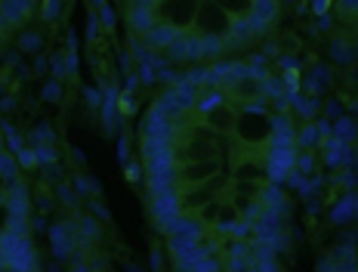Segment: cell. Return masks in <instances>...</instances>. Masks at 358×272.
<instances>
[{
    "mask_svg": "<svg viewBox=\"0 0 358 272\" xmlns=\"http://www.w3.org/2000/svg\"><path fill=\"white\" fill-rule=\"evenodd\" d=\"M232 134L238 139V145H244L247 151H263L268 145V139H272V112L244 109L241 105Z\"/></svg>",
    "mask_w": 358,
    "mask_h": 272,
    "instance_id": "1",
    "label": "cell"
},
{
    "mask_svg": "<svg viewBox=\"0 0 358 272\" xmlns=\"http://www.w3.org/2000/svg\"><path fill=\"white\" fill-rule=\"evenodd\" d=\"M149 211H151V223L158 226L161 236H170L182 213V198H179V189H170V192L161 195H149Z\"/></svg>",
    "mask_w": 358,
    "mask_h": 272,
    "instance_id": "2",
    "label": "cell"
},
{
    "mask_svg": "<svg viewBox=\"0 0 358 272\" xmlns=\"http://www.w3.org/2000/svg\"><path fill=\"white\" fill-rule=\"evenodd\" d=\"M232 22H235V19L229 16V12L222 10L216 0H201V6H198V16H195V25H191V28H195L198 34L226 37L229 31H232Z\"/></svg>",
    "mask_w": 358,
    "mask_h": 272,
    "instance_id": "3",
    "label": "cell"
},
{
    "mask_svg": "<svg viewBox=\"0 0 358 272\" xmlns=\"http://www.w3.org/2000/svg\"><path fill=\"white\" fill-rule=\"evenodd\" d=\"M198 6H201V0H158L155 12L161 22L173 25L176 31H189L195 25Z\"/></svg>",
    "mask_w": 358,
    "mask_h": 272,
    "instance_id": "4",
    "label": "cell"
},
{
    "mask_svg": "<svg viewBox=\"0 0 358 272\" xmlns=\"http://www.w3.org/2000/svg\"><path fill=\"white\" fill-rule=\"evenodd\" d=\"M222 170V161L220 158H210V161H182L176 164V182L179 189H189V186H198V182L210 180Z\"/></svg>",
    "mask_w": 358,
    "mask_h": 272,
    "instance_id": "5",
    "label": "cell"
},
{
    "mask_svg": "<svg viewBox=\"0 0 358 272\" xmlns=\"http://www.w3.org/2000/svg\"><path fill=\"white\" fill-rule=\"evenodd\" d=\"M124 22H127V31L130 34H139L143 37L151 25L158 22V12L155 6H139V3H127V12H124Z\"/></svg>",
    "mask_w": 358,
    "mask_h": 272,
    "instance_id": "6",
    "label": "cell"
},
{
    "mask_svg": "<svg viewBox=\"0 0 358 272\" xmlns=\"http://www.w3.org/2000/svg\"><path fill=\"white\" fill-rule=\"evenodd\" d=\"M176 34H179V31L173 28V25H167V22H161V19H158V22L143 34V41L149 43L155 53H164V50H167L170 43L176 41Z\"/></svg>",
    "mask_w": 358,
    "mask_h": 272,
    "instance_id": "7",
    "label": "cell"
},
{
    "mask_svg": "<svg viewBox=\"0 0 358 272\" xmlns=\"http://www.w3.org/2000/svg\"><path fill=\"white\" fill-rule=\"evenodd\" d=\"M235 118H238V112L226 103V105H220V109H213L210 115H204V124H207L210 130H216L220 136H229L235 130Z\"/></svg>",
    "mask_w": 358,
    "mask_h": 272,
    "instance_id": "8",
    "label": "cell"
},
{
    "mask_svg": "<svg viewBox=\"0 0 358 272\" xmlns=\"http://www.w3.org/2000/svg\"><path fill=\"white\" fill-rule=\"evenodd\" d=\"M229 103V93L222 90V87H201V93H198V103H195V115L204 118L210 115L213 109H220V105Z\"/></svg>",
    "mask_w": 358,
    "mask_h": 272,
    "instance_id": "9",
    "label": "cell"
},
{
    "mask_svg": "<svg viewBox=\"0 0 358 272\" xmlns=\"http://www.w3.org/2000/svg\"><path fill=\"white\" fill-rule=\"evenodd\" d=\"M0 10H3L10 25H22V22H28L31 12H34V0H0Z\"/></svg>",
    "mask_w": 358,
    "mask_h": 272,
    "instance_id": "10",
    "label": "cell"
},
{
    "mask_svg": "<svg viewBox=\"0 0 358 272\" xmlns=\"http://www.w3.org/2000/svg\"><path fill=\"white\" fill-rule=\"evenodd\" d=\"M322 145V134H318L315 121H306L303 127L297 130V149H318Z\"/></svg>",
    "mask_w": 358,
    "mask_h": 272,
    "instance_id": "11",
    "label": "cell"
},
{
    "mask_svg": "<svg viewBox=\"0 0 358 272\" xmlns=\"http://www.w3.org/2000/svg\"><path fill=\"white\" fill-rule=\"evenodd\" d=\"M355 134H358V127H355V121L349 115H340L337 118V124H330V136L343 139V143H352Z\"/></svg>",
    "mask_w": 358,
    "mask_h": 272,
    "instance_id": "12",
    "label": "cell"
},
{
    "mask_svg": "<svg viewBox=\"0 0 358 272\" xmlns=\"http://www.w3.org/2000/svg\"><path fill=\"white\" fill-rule=\"evenodd\" d=\"M19 158H16V151H0V176H3V182H12V180H19Z\"/></svg>",
    "mask_w": 358,
    "mask_h": 272,
    "instance_id": "13",
    "label": "cell"
},
{
    "mask_svg": "<svg viewBox=\"0 0 358 272\" xmlns=\"http://www.w3.org/2000/svg\"><path fill=\"white\" fill-rule=\"evenodd\" d=\"M164 56H167L170 62H189V47H185V31H179L176 41L170 43L167 50H164Z\"/></svg>",
    "mask_w": 358,
    "mask_h": 272,
    "instance_id": "14",
    "label": "cell"
},
{
    "mask_svg": "<svg viewBox=\"0 0 358 272\" xmlns=\"http://www.w3.org/2000/svg\"><path fill=\"white\" fill-rule=\"evenodd\" d=\"M216 3H220L232 19H241V16H247V12H251L253 0H216Z\"/></svg>",
    "mask_w": 358,
    "mask_h": 272,
    "instance_id": "15",
    "label": "cell"
},
{
    "mask_svg": "<svg viewBox=\"0 0 358 272\" xmlns=\"http://www.w3.org/2000/svg\"><path fill=\"white\" fill-rule=\"evenodd\" d=\"M16 158H19V167H22V170H37V167H41V158H37L34 145H31V149L25 145L22 151H16Z\"/></svg>",
    "mask_w": 358,
    "mask_h": 272,
    "instance_id": "16",
    "label": "cell"
},
{
    "mask_svg": "<svg viewBox=\"0 0 358 272\" xmlns=\"http://www.w3.org/2000/svg\"><path fill=\"white\" fill-rule=\"evenodd\" d=\"M244 65H247V74H251V78H257V81H263L266 74H268V65H266L263 56H253V59L244 62Z\"/></svg>",
    "mask_w": 358,
    "mask_h": 272,
    "instance_id": "17",
    "label": "cell"
},
{
    "mask_svg": "<svg viewBox=\"0 0 358 272\" xmlns=\"http://www.w3.org/2000/svg\"><path fill=\"white\" fill-rule=\"evenodd\" d=\"M41 16L47 19V22H56V19L62 16V0H43Z\"/></svg>",
    "mask_w": 358,
    "mask_h": 272,
    "instance_id": "18",
    "label": "cell"
},
{
    "mask_svg": "<svg viewBox=\"0 0 358 272\" xmlns=\"http://www.w3.org/2000/svg\"><path fill=\"white\" fill-rule=\"evenodd\" d=\"M37 151V158H41V164H56V149L53 143H31Z\"/></svg>",
    "mask_w": 358,
    "mask_h": 272,
    "instance_id": "19",
    "label": "cell"
},
{
    "mask_svg": "<svg viewBox=\"0 0 358 272\" xmlns=\"http://www.w3.org/2000/svg\"><path fill=\"white\" fill-rule=\"evenodd\" d=\"M41 47V34H34V31H25L22 37H19V50H25V53H28V50H37Z\"/></svg>",
    "mask_w": 358,
    "mask_h": 272,
    "instance_id": "20",
    "label": "cell"
},
{
    "mask_svg": "<svg viewBox=\"0 0 358 272\" xmlns=\"http://www.w3.org/2000/svg\"><path fill=\"white\" fill-rule=\"evenodd\" d=\"M99 22H102V28L105 31H112L114 28V12H112V6H99Z\"/></svg>",
    "mask_w": 358,
    "mask_h": 272,
    "instance_id": "21",
    "label": "cell"
},
{
    "mask_svg": "<svg viewBox=\"0 0 358 272\" xmlns=\"http://www.w3.org/2000/svg\"><path fill=\"white\" fill-rule=\"evenodd\" d=\"M143 170H145V167H139V164H130V161L124 164V176H127L130 182H143Z\"/></svg>",
    "mask_w": 358,
    "mask_h": 272,
    "instance_id": "22",
    "label": "cell"
},
{
    "mask_svg": "<svg viewBox=\"0 0 358 272\" xmlns=\"http://www.w3.org/2000/svg\"><path fill=\"white\" fill-rule=\"evenodd\" d=\"M43 99H50V103H53V99H62V84H59V78L47 84V90H43Z\"/></svg>",
    "mask_w": 358,
    "mask_h": 272,
    "instance_id": "23",
    "label": "cell"
},
{
    "mask_svg": "<svg viewBox=\"0 0 358 272\" xmlns=\"http://www.w3.org/2000/svg\"><path fill=\"white\" fill-rule=\"evenodd\" d=\"M6 223H10V211H6V189L0 192V232L6 229Z\"/></svg>",
    "mask_w": 358,
    "mask_h": 272,
    "instance_id": "24",
    "label": "cell"
},
{
    "mask_svg": "<svg viewBox=\"0 0 358 272\" xmlns=\"http://www.w3.org/2000/svg\"><path fill=\"white\" fill-rule=\"evenodd\" d=\"M84 96H87V103H90V105H99V103H102V96H99V90H96V87H87Z\"/></svg>",
    "mask_w": 358,
    "mask_h": 272,
    "instance_id": "25",
    "label": "cell"
},
{
    "mask_svg": "<svg viewBox=\"0 0 358 272\" xmlns=\"http://www.w3.org/2000/svg\"><path fill=\"white\" fill-rule=\"evenodd\" d=\"M59 195H62V201H65V205H74V192L68 186H59Z\"/></svg>",
    "mask_w": 358,
    "mask_h": 272,
    "instance_id": "26",
    "label": "cell"
},
{
    "mask_svg": "<svg viewBox=\"0 0 358 272\" xmlns=\"http://www.w3.org/2000/svg\"><path fill=\"white\" fill-rule=\"evenodd\" d=\"M90 207H93V211H96V217H99V220H108V207H102L99 201H93V205H90Z\"/></svg>",
    "mask_w": 358,
    "mask_h": 272,
    "instance_id": "27",
    "label": "cell"
},
{
    "mask_svg": "<svg viewBox=\"0 0 358 272\" xmlns=\"http://www.w3.org/2000/svg\"><path fill=\"white\" fill-rule=\"evenodd\" d=\"M12 105H16V99H12V96H6V99H0V109H12Z\"/></svg>",
    "mask_w": 358,
    "mask_h": 272,
    "instance_id": "28",
    "label": "cell"
},
{
    "mask_svg": "<svg viewBox=\"0 0 358 272\" xmlns=\"http://www.w3.org/2000/svg\"><path fill=\"white\" fill-rule=\"evenodd\" d=\"M12 28V25L10 22H6V16H3V10H0V31H10Z\"/></svg>",
    "mask_w": 358,
    "mask_h": 272,
    "instance_id": "29",
    "label": "cell"
},
{
    "mask_svg": "<svg viewBox=\"0 0 358 272\" xmlns=\"http://www.w3.org/2000/svg\"><path fill=\"white\" fill-rule=\"evenodd\" d=\"M130 3H139V6H158V0H130Z\"/></svg>",
    "mask_w": 358,
    "mask_h": 272,
    "instance_id": "30",
    "label": "cell"
},
{
    "mask_svg": "<svg viewBox=\"0 0 358 272\" xmlns=\"http://www.w3.org/2000/svg\"><path fill=\"white\" fill-rule=\"evenodd\" d=\"M3 189H6V182H3V176H0V192H3Z\"/></svg>",
    "mask_w": 358,
    "mask_h": 272,
    "instance_id": "31",
    "label": "cell"
},
{
    "mask_svg": "<svg viewBox=\"0 0 358 272\" xmlns=\"http://www.w3.org/2000/svg\"><path fill=\"white\" fill-rule=\"evenodd\" d=\"M0 151H3V136H0Z\"/></svg>",
    "mask_w": 358,
    "mask_h": 272,
    "instance_id": "32",
    "label": "cell"
},
{
    "mask_svg": "<svg viewBox=\"0 0 358 272\" xmlns=\"http://www.w3.org/2000/svg\"><path fill=\"white\" fill-rule=\"evenodd\" d=\"M0 34H3V31H0Z\"/></svg>",
    "mask_w": 358,
    "mask_h": 272,
    "instance_id": "33",
    "label": "cell"
}]
</instances>
